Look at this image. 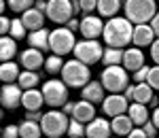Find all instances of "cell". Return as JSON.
I'll list each match as a JSON object with an SVG mask.
<instances>
[{
	"instance_id": "cell-1",
	"label": "cell",
	"mask_w": 159,
	"mask_h": 138,
	"mask_svg": "<svg viewBox=\"0 0 159 138\" xmlns=\"http://www.w3.org/2000/svg\"><path fill=\"white\" fill-rule=\"evenodd\" d=\"M104 43L108 47H119L125 49L132 38H134V24L127 19V17H110L108 21L104 24Z\"/></svg>"
},
{
	"instance_id": "cell-2",
	"label": "cell",
	"mask_w": 159,
	"mask_h": 138,
	"mask_svg": "<svg viewBox=\"0 0 159 138\" xmlns=\"http://www.w3.org/2000/svg\"><path fill=\"white\" fill-rule=\"evenodd\" d=\"M61 81L68 85V87L72 89H83L91 81V70H89V66L85 62H81V60H68V62H64V68H61Z\"/></svg>"
},
{
	"instance_id": "cell-3",
	"label": "cell",
	"mask_w": 159,
	"mask_h": 138,
	"mask_svg": "<svg viewBox=\"0 0 159 138\" xmlns=\"http://www.w3.org/2000/svg\"><path fill=\"white\" fill-rule=\"evenodd\" d=\"M157 0H125L123 11L125 17L134 25L138 24H151V19L157 13Z\"/></svg>"
},
{
	"instance_id": "cell-4",
	"label": "cell",
	"mask_w": 159,
	"mask_h": 138,
	"mask_svg": "<svg viewBox=\"0 0 159 138\" xmlns=\"http://www.w3.org/2000/svg\"><path fill=\"white\" fill-rule=\"evenodd\" d=\"M68 123H70V117L64 111H57V108L47 111L40 119L43 134L47 138H61L64 134H68Z\"/></svg>"
},
{
	"instance_id": "cell-5",
	"label": "cell",
	"mask_w": 159,
	"mask_h": 138,
	"mask_svg": "<svg viewBox=\"0 0 159 138\" xmlns=\"http://www.w3.org/2000/svg\"><path fill=\"white\" fill-rule=\"evenodd\" d=\"M100 81H102V85L108 94H123L125 87L129 85V72L123 68V64L106 66L100 75Z\"/></svg>"
},
{
	"instance_id": "cell-6",
	"label": "cell",
	"mask_w": 159,
	"mask_h": 138,
	"mask_svg": "<svg viewBox=\"0 0 159 138\" xmlns=\"http://www.w3.org/2000/svg\"><path fill=\"white\" fill-rule=\"evenodd\" d=\"M51 51L57 53V55H66V53H72L74 47H76V38H74V32L68 28V25H57L53 32H51L49 38Z\"/></svg>"
},
{
	"instance_id": "cell-7",
	"label": "cell",
	"mask_w": 159,
	"mask_h": 138,
	"mask_svg": "<svg viewBox=\"0 0 159 138\" xmlns=\"http://www.w3.org/2000/svg\"><path fill=\"white\" fill-rule=\"evenodd\" d=\"M43 96H45V104L51 108H61L68 102V85L61 79H49L43 85Z\"/></svg>"
},
{
	"instance_id": "cell-8",
	"label": "cell",
	"mask_w": 159,
	"mask_h": 138,
	"mask_svg": "<svg viewBox=\"0 0 159 138\" xmlns=\"http://www.w3.org/2000/svg\"><path fill=\"white\" fill-rule=\"evenodd\" d=\"M74 58L85 62L87 66H93L102 60L104 55V47L100 45V40H93V38H83V40H76V47H74Z\"/></svg>"
},
{
	"instance_id": "cell-9",
	"label": "cell",
	"mask_w": 159,
	"mask_h": 138,
	"mask_svg": "<svg viewBox=\"0 0 159 138\" xmlns=\"http://www.w3.org/2000/svg\"><path fill=\"white\" fill-rule=\"evenodd\" d=\"M74 15V0H49L47 7V17L53 24L57 25H66Z\"/></svg>"
},
{
	"instance_id": "cell-10",
	"label": "cell",
	"mask_w": 159,
	"mask_h": 138,
	"mask_svg": "<svg viewBox=\"0 0 159 138\" xmlns=\"http://www.w3.org/2000/svg\"><path fill=\"white\" fill-rule=\"evenodd\" d=\"M21 98H24V87L19 83H4L0 89V102L4 111H15L21 106Z\"/></svg>"
},
{
	"instance_id": "cell-11",
	"label": "cell",
	"mask_w": 159,
	"mask_h": 138,
	"mask_svg": "<svg viewBox=\"0 0 159 138\" xmlns=\"http://www.w3.org/2000/svg\"><path fill=\"white\" fill-rule=\"evenodd\" d=\"M127 108H129V100L125 98V94H108L102 102V111L110 119L117 115H125Z\"/></svg>"
},
{
	"instance_id": "cell-12",
	"label": "cell",
	"mask_w": 159,
	"mask_h": 138,
	"mask_svg": "<svg viewBox=\"0 0 159 138\" xmlns=\"http://www.w3.org/2000/svg\"><path fill=\"white\" fill-rule=\"evenodd\" d=\"M81 36L83 38H93V40H98L102 34H104V21H102V17L98 15H85L83 19H81Z\"/></svg>"
},
{
	"instance_id": "cell-13",
	"label": "cell",
	"mask_w": 159,
	"mask_h": 138,
	"mask_svg": "<svg viewBox=\"0 0 159 138\" xmlns=\"http://www.w3.org/2000/svg\"><path fill=\"white\" fill-rule=\"evenodd\" d=\"M144 51L140 49V47H136V45H132V47H125V51H123V68L127 70V72H136L138 68H142L144 66Z\"/></svg>"
},
{
	"instance_id": "cell-14",
	"label": "cell",
	"mask_w": 159,
	"mask_h": 138,
	"mask_svg": "<svg viewBox=\"0 0 159 138\" xmlns=\"http://www.w3.org/2000/svg\"><path fill=\"white\" fill-rule=\"evenodd\" d=\"M45 60H47V58L43 55V51L34 49V47H28V49L21 51V55H19V64H21L24 70H38V68L45 66Z\"/></svg>"
},
{
	"instance_id": "cell-15",
	"label": "cell",
	"mask_w": 159,
	"mask_h": 138,
	"mask_svg": "<svg viewBox=\"0 0 159 138\" xmlns=\"http://www.w3.org/2000/svg\"><path fill=\"white\" fill-rule=\"evenodd\" d=\"M155 38H157V34H155V30L151 28V24H138L134 25V38H132V43H134L136 47H151L153 43H155Z\"/></svg>"
},
{
	"instance_id": "cell-16",
	"label": "cell",
	"mask_w": 159,
	"mask_h": 138,
	"mask_svg": "<svg viewBox=\"0 0 159 138\" xmlns=\"http://www.w3.org/2000/svg\"><path fill=\"white\" fill-rule=\"evenodd\" d=\"M21 106H24L25 111H43V106H45V96H43V89H38V87L24 89Z\"/></svg>"
},
{
	"instance_id": "cell-17",
	"label": "cell",
	"mask_w": 159,
	"mask_h": 138,
	"mask_svg": "<svg viewBox=\"0 0 159 138\" xmlns=\"http://www.w3.org/2000/svg\"><path fill=\"white\" fill-rule=\"evenodd\" d=\"M112 134V127H110V121L106 119H91L89 123H87V130H85V136L87 138H110Z\"/></svg>"
},
{
	"instance_id": "cell-18",
	"label": "cell",
	"mask_w": 159,
	"mask_h": 138,
	"mask_svg": "<svg viewBox=\"0 0 159 138\" xmlns=\"http://www.w3.org/2000/svg\"><path fill=\"white\" fill-rule=\"evenodd\" d=\"M45 17H47V13L38 11L36 7H32V9H28V11L21 13V19H24L28 32H34V30L45 28Z\"/></svg>"
},
{
	"instance_id": "cell-19",
	"label": "cell",
	"mask_w": 159,
	"mask_h": 138,
	"mask_svg": "<svg viewBox=\"0 0 159 138\" xmlns=\"http://www.w3.org/2000/svg\"><path fill=\"white\" fill-rule=\"evenodd\" d=\"M104 85H102V81H89L85 87L81 89V98L87 102H93V104H98V102H104Z\"/></svg>"
},
{
	"instance_id": "cell-20",
	"label": "cell",
	"mask_w": 159,
	"mask_h": 138,
	"mask_svg": "<svg viewBox=\"0 0 159 138\" xmlns=\"http://www.w3.org/2000/svg\"><path fill=\"white\" fill-rule=\"evenodd\" d=\"M72 117H74V119H79V121H83V123H89L91 119H96V104L81 98L79 102H74Z\"/></svg>"
},
{
	"instance_id": "cell-21",
	"label": "cell",
	"mask_w": 159,
	"mask_h": 138,
	"mask_svg": "<svg viewBox=\"0 0 159 138\" xmlns=\"http://www.w3.org/2000/svg\"><path fill=\"white\" fill-rule=\"evenodd\" d=\"M49 38H51V32L47 28L34 30V32H30V36H28V47H34V49H40V51H51Z\"/></svg>"
},
{
	"instance_id": "cell-22",
	"label": "cell",
	"mask_w": 159,
	"mask_h": 138,
	"mask_svg": "<svg viewBox=\"0 0 159 138\" xmlns=\"http://www.w3.org/2000/svg\"><path fill=\"white\" fill-rule=\"evenodd\" d=\"M110 127H112L115 136H127L136 126H134V121H132V117L125 113V115H117V117H112V119H110Z\"/></svg>"
},
{
	"instance_id": "cell-23",
	"label": "cell",
	"mask_w": 159,
	"mask_h": 138,
	"mask_svg": "<svg viewBox=\"0 0 159 138\" xmlns=\"http://www.w3.org/2000/svg\"><path fill=\"white\" fill-rule=\"evenodd\" d=\"M19 66L21 64H15V60L2 62V66H0V79H2V83H17V79L21 75Z\"/></svg>"
},
{
	"instance_id": "cell-24",
	"label": "cell",
	"mask_w": 159,
	"mask_h": 138,
	"mask_svg": "<svg viewBox=\"0 0 159 138\" xmlns=\"http://www.w3.org/2000/svg\"><path fill=\"white\" fill-rule=\"evenodd\" d=\"M17 40L13 36H2L0 38V60L2 62H11L17 55Z\"/></svg>"
},
{
	"instance_id": "cell-25",
	"label": "cell",
	"mask_w": 159,
	"mask_h": 138,
	"mask_svg": "<svg viewBox=\"0 0 159 138\" xmlns=\"http://www.w3.org/2000/svg\"><path fill=\"white\" fill-rule=\"evenodd\" d=\"M127 115L132 117L134 126H144L148 121V108L147 104H140V102H132L129 108H127Z\"/></svg>"
},
{
	"instance_id": "cell-26",
	"label": "cell",
	"mask_w": 159,
	"mask_h": 138,
	"mask_svg": "<svg viewBox=\"0 0 159 138\" xmlns=\"http://www.w3.org/2000/svg\"><path fill=\"white\" fill-rule=\"evenodd\" d=\"M153 91L155 89L148 85L147 81L144 83H136L134 85V100L132 102H140V104H155V100H153Z\"/></svg>"
},
{
	"instance_id": "cell-27",
	"label": "cell",
	"mask_w": 159,
	"mask_h": 138,
	"mask_svg": "<svg viewBox=\"0 0 159 138\" xmlns=\"http://www.w3.org/2000/svg\"><path fill=\"white\" fill-rule=\"evenodd\" d=\"M19 134L21 138H43V127H40V121H32V119H24L19 123Z\"/></svg>"
},
{
	"instance_id": "cell-28",
	"label": "cell",
	"mask_w": 159,
	"mask_h": 138,
	"mask_svg": "<svg viewBox=\"0 0 159 138\" xmlns=\"http://www.w3.org/2000/svg\"><path fill=\"white\" fill-rule=\"evenodd\" d=\"M121 9V0H98V15L100 17H117Z\"/></svg>"
},
{
	"instance_id": "cell-29",
	"label": "cell",
	"mask_w": 159,
	"mask_h": 138,
	"mask_svg": "<svg viewBox=\"0 0 159 138\" xmlns=\"http://www.w3.org/2000/svg\"><path fill=\"white\" fill-rule=\"evenodd\" d=\"M123 51L119 47H104V55H102V62L104 66H117V64H123Z\"/></svg>"
},
{
	"instance_id": "cell-30",
	"label": "cell",
	"mask_w": 159,
	"mask_h": 138,
	"mask_svg": "<svg viewBox=\"0 0 159 138\" xmlns=\"http://www.w3.org/2000/svg\"><path fill=\"white\" fill-rule=\"evenodd\" d=\"M17 83H19L24 89H32V87H36L38 83H40V75H38V70H21Z\"/></svg>"
},
{
	"instance_id": "cell-31",
	"label": "cell",
	"mask_w": 159,
	"mask_h": 138,
	"mask_svg": "<svg viewBox=\"0 0 159 138\" xmlns=\"http://www.w3.org/2000/svg\"><path fill=\"white\" fill-rule=\"evenodd\" d=\"M61 68H64V60H61V55H57V53L47 55V60H45V70H47V75H60Z\"/></svg>"
},
{
	"instance_id": "cell-32",
	"label": "cell",
	"mask_w": 159,
	"mask_h": 138,
	"mask_svg": "<svg viewBox=\"0 0 159 138\" xmlns=\"http://www.w3.org/2000/svg\"><path fill=\"white\" fill-rule=\"evenodd\" d=\"M25 34H28V28H25L24 19H21V17L13 19V24H11V32H9V36H13L15 40H21V38H25Z\"/></svg>"
},
{
	"instance_id": "cell-33",
	"label": "cell",
	"mask_w": 159,
	"mask_h": 138,
	"mask_svg": "<svg viewBox=\"0 0 159 138\" xmlns=\"http://www.w3.org/2000/svg\"><path fill=\"white\" fill-rule=\"evenodd\" d=\"M85 130H87V123H83V121H79V119H74V117H70V123H68V134L66 136H85Z\"/></svg>"
},
{
	"instance_id": "cell-34",
	"label": "cell",
	"mask_w": 159,
	"mask_h": 138,
	"mask_svg": "<svg viewBox=\"0 0 159 138\" xmlns=\"http://www.w3.org/2000/svg\"><path fill=\"white\" fill-rule=\"evenodd\" d=\"M7 2H9V9L13 13H24L28 9H32L36 0H7Z\"/></svg>"
},
{
	"instance_id": "cell-35",
	"label": "cell",
	"mask_w": 159,
	"mask_h": 138,
	"mask_svg": "<svg viewBox=\"0 0 159 138\" xmlns=\"http://www.w3.org/2000/svg\"><path fill=\"white\" fill-rule=\"evenodd\" d=\"M76 4H79V11L85 15H91L98 9V0H76Z\"/></svg>"
},
{
	"instance_id": "cell-36",
	"label": "cell",
	"mask_w": 159,
	"mask_h": 138,
	"mask_svg": "<svg viewBox=\"0 0 159 138\" xmlns=\"http://www.w3.org/2000/svg\"><path fill=\"white\" fill-rule=\"evenodd\" d=\"M147 83L151 85L153 89H157L159 91V66H151V70H148V76H147Z\"/></svg>"
},
{
	"instance_id": "cell-37",
	"label": "cell",
	"mask_w": 159,
	"mask_h": 138,
	"mask_svg": "<svg viewBox=\"0 0 159 138\" xmlns=\"http://www.w3.org/2000/svg\"><path fill=\"white\" fill-rule=\"evenodd\" d=\"M2 138H21V134H19V126H15V123L4 126V130H2Z\"/></svg>"
},
{
	"instance_id": "cell-38",
	"label": "cell",
	"mask_w": 159,
	"mask_h": 138,
	"mask_svg": "<svg viewBox=\"0 0 159 138\" xmlns=\"http://www.w3.org/2000/svg\"><path fill=\"white\" fill-rule=\"evenodd\" d=\"M148 70H151V68H148L147 64H144L142 68H138L136 72H132V79H134V83H144V81H147V76H148Z\"/></svg>"
},
{
	"instance_id": "cell-39",
	"label": "cell",
	"mask_w": 159,
	"mask_h": 138,
	"mask_svg": "<svg viewBox=\"0 0 159 138\" xmlns=\"http://www.w3.org/2000/svg\"><path fill=\"white\" fill-rule=\"evenodd\" d=\"M11 24H13V19H9L7 15L0 17V34H2V36H9V32H11Z\"/></svg>"
},
{
	"instance_id": "cell-40",
	"label": "cell",
	"mask_w": 159,
	"mask_h": 138,
	"mask_svg": "<svg viewBox=\"0 0 159 138\" xmlns=\"http://www.w3.org/2000/svg\"><path fill=\"white\" fill-rule=\"evenodd\" d=\"M140 127H142V130L147 132V136H148V138H155V134H157V126H155V123H153L151 119H148L144 126H140Z\"/></svg>"
},
{
	"instance_id": "cell-41",
	"label": "cell",
	"mask_w": 159,
	"mask_h": 138,
	"mask_svg": "<svg viewBox=\"0 0 159 138\" xmlns=\"http://www.w3.org/2000/svg\"><path fill=\"white\" fill-rule=\"evenodd\" d=\"M151 60L159 66V36L155 38V43L151 45Z\"/></svg>"
},
{
	"instance_id": "cell-42",
	"label": "cell",
	"mask_w": 159,
	"mask_h": 138,
	"mask_svg": "<svg viewBox=\"0 0 159 138\" xmlns=\"http://www.w3.org/2000/svg\"><path fill=\"white\" fill-rule=\"evenodd\" d=\"M127 138H148V136H147V132H144V130H142L140 126H136L134 130L127 134Z\"/></svg>"
},
{
	"instance_id": "cell-43",
	"label": "cell",
	"mask_w": 159,
	"mask_h": 138,
	"mask_svg": "<svg viewBox=\"0 0 159 138\" xmlns=\"http://www.w3.org/2000/svg\"><path fill=\"white\" fill-rule=\"evenodd\" d=\"M43 111H25V119H32V121H40L43 119Z\"/></svg>"
},
{
	"instance_id": "cell-44",
	"label": "cell",
	"mask_w": 159,
	"mask_h": 138,
	"mask_svg": "<svg viewBox=\"0 0 159 138\" xmlns=\"http://www.w3.org/2000/svg\"><path fill=\"white\" fill-rule=\"evenodd\" d=\"M68 28H70V30H72V32H76V30H81V19H76V17H72V19H70V21H68Z\"/></svg>"
},
{
	"instance_id": "cell-45",
	"label": "cell",
	"mask_w": 159,
	"mask_h": 138,
	"mask_svg": "<svg viewBox=\"0 0 159 138\" xmlns=\"http://www.w3.org/2000/svg\"><path fill=\"white\" fill-rule=\"evenodd\" d=\"M34 7H36L38 11L47 13V7H49V0H36V2H34Z\"/></svg>"
},
{
	"instance_id": "cell-46",
	"label": "cell",
	"mask_w": 159,
	"mask_h": 138,
	"mask_svg": "<svg viewBox=\"0 0 159 138\" xmlns=\"http://www.w3.org/2000/svg\"><path fill=\"white\" fill-rule=\"evenodd\" d=\"M61 111L68 115V117H72V113H74V102H66V104L61 106Z\"/></svg>"
},
{
	"instance_id": "cell-47",
	"label": "cell",
	"mask_w": 159,
	"mask_h": 138,
	"mask_svg": "<svg viewBox=\"0 0 159 138\" xmlns=\"http://www.w3.org/2000/svg\"><path fill=\"white\" fill-rule=\"evenodd\" d=\"M151 28L155 30V34H157V36H159V11L155 13V17L151 19Z\"/></svg>"
},
{
	"instance_id": "cell-48",
	"label": "cell",
	"mask_w": 159,
	"mask_h": 138,
	"mask_svg": "<svg viewBox=\"0 0 159 138\" xmlns=\"http://www.w3.org/2000/svg\"><path fill=\"white\" fill-rule=\"evenodd\" d=\"M123 94H125V98H127V100H134V85H127Z\"/></svg>"
},
{
	"instance_id": "cell-49",
	"label": "cell",
	"mask_w": 159,
	"mask_h": 138,
	"mask_svg": "<svg viewBox=\"0 0 159 138\" xmlns=\"http://www.w3.org/2000/svg\"><path fill=\"white\" fill-rule=\"evenodd\" d=\"M151 121H153V123L157 126V130H159V108H155V111H153V117H151Z\"/></svg>"
},
{
	"instance_id": "cell-50",
	"label": "cell",
	"mask_w": 159,
	"mask_h": 138,
	"mask_svg": "<svg viewBox=\"0 0 159 138\" xmlns=\"http://www.w3.org/2000/svg\"><path fill=\"white\" fill-rule=\"evenodd\" d=\"M66 138H79V136H66Z\"/></svg>"
},
{
	"instance_id": "cell-51",
	"label": "cell",
	"mask_w": 159,
	"mask_h": 138,
	"mask_svg": "<svg viewBox=\"0 0 159 138\" xmlns=\"http://www.w3.org/2000/svg\"><path fill=\"white\" fill-rule=\"evenodd\" d=\"M110 138H119V136H110Z\"/></svg>"
},
{
	"instance_id": "cell-52",
	"label": "cell",
	"mask_w": 159,
	"mask_h": 138,
	"mask_svg": "<svg viewBox=\"0 0 159 138\" xmlns=\"http://www.w3.org/2000/svg\"><path fill=\"white\" fill-rule=\"evenodd\" d=\"M157 4H159V0H157Z\"/></svg>"
},
{
	"instance_id": "cell-53",
	"label": "cell",
	"mask_w": 159,
	"mask_h": 138,
	"mask_svg": "<svg viewBox=\"0 0 159 138\" xmlns=\"http://www.w3.org/2000/svg\"><path fill=\"white\" fill-rule=\"evenodd\" d=\"M157 102H159V98H157Z\"/></svg>"
}]
</instances>
